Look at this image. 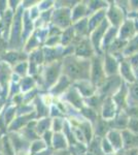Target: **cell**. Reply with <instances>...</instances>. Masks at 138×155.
I'll list each match as a JSON object with an SVG mask.
<instances>
[{"label":"cell","instance_id":"6da1fadb","mask_svg":"<svg viewBox=\"0 0 138 155\" xmlns=\"http://www.w3.org/2000/svg\"><path fill=\"white\" fill-rule=\"evenodd\" d=\"M62 63H63V74L69 78L73 83L82 80H90L91 60L79 58L72 54L64 57Z\"/></svg>","mask_w":138,"mask_h":155},{"label":"cell","instance_id":"7a4b0ae2","mask_svg":"<svg viewBox=\"0 0 138 155\" xmlns=\"http://www.w3.org/2000/svg\"><path fill=\"white\" fill-rule=\"evenodd\" d=\"M62 74H63V63H62V60L44 64L40 71V74L37 76L40 79V83L38 84L37 88L40 85V87H43V90L49 92L50 89L57 83V81L60 79V77Z\"/></svg>","mask_w":138,"mask_h":155},{"label":"cell","instance_id":"3957f363","mask_svg":"<svg viewBox=\"0 0 138 155\" xmlns=\"http://www.w3.org/2000/svg\"><path fill=\"white\" fill-rule=\"evenodd\" d=\"M23 14L24 8L23 6L19 7L17 12H14V21L11 28L8 36V50H18V51H23V41H22V34H23Z\"/></svg>","mask_w":138,"mask_h":155},{"label":"cell","instance_id":"277c9868","mask_svg":"<svg viewBox=\"0 0 138 155\" xmlns=\"http://www.w3.org/2000/svg\"><path fill=\"white\" fill-rule=\"evenodd\" d=\"M123 82L124 81L119 74L117 76L107 77L103 83L97 88V94L99 96H101L103 99L112 97L121 88Z\"/></svg>","mask_w":138,"mask_h":155},{"label":"cell","instance_id":"5b68a950","mask_svg":"<svg viewBox=\"0 0 138 155\" xmlns=\"http://www.w3.org/2000/svg\"><path fill=\"white\" fill-rule=\"evenodd\" d=\"M103 65V55H95L91 59V71H90V81L96 86H100L106 79Z\"/></svg>","mask_w":138,"mask_h":155},{"label":"cell","instance_id":"8992f818","mask_svg":"<svg viewBox=\"0 0 138 155\" xmlns=\"http://www.w3.org/2000/svg\"><path fill=\"white\" fill-rule=\"evenodd\" d=\"M51 25L57 27L62 31L71 27V9L66 8V7H55L54 12H53Z\"/></svg>","mask_w":138,"mask_h":155},{"label":"cell","instance_id":"52a82bcc","mask_svg":"<svg viewBox=\"0 0 138 155\" xmlns=\"http://www.w3.org/2000/svg\"><path fill=\"white\" fill-rule=\"evenodd\" d=\"M14 74L12 67L6 62L0 60V98L7 101L8 89Z\"/></svg>","mask_w":138,"mask_h":155},{"label":"cell","instance_id":"ba28073f","mask_svg":"<svg viewBox=\"0 0 138 155\" xmlns=\"http://www.w3.org/2000/svg\"><path fill=\"white\" fill-rule=\"evenodd\" d=\"M76 57L82 59H89L91 60L93 57L96 55L94 48L89 37H84V38H77L74 42V53Z\"/></svg>","mask_w":138,"mask_h":155},{"label":"cell","instance_id":"9c48e42d","mask_svg":"<svg viewBox=\"0 0 138 155\" xmlns=\"http://www.w3.org/2000/svg\"><path fill=\"white\" fill-rule=\"evenodd\" d=\"M106 20L109 22L110 26L120 28L126 20V12L117 5L115 1L108 2V7L106 9Z\"/></svg>","mask_w":138,"mask_h":155},{"label":"cell","instance_id":"30bf717a","mask_svg":"<svg viewBox=\"0 0 138 155\" xmlns=\"http://www.w3.org/2000/svg\"><path fill=\"white\" fill-rule=\"evenodd\" d=\"M109 27H110L109 22L105 19L104 21L102 22L96 29L93 30L91 32V34H90L89 38L92 42L95 52H96V55H103L102 50H101V45H102V41H103L105 33H106V31L108 30Z\"/></svg>","mask_w":138,"mask_h":155},{"label":"cell","instance_id":"8fae6325","mask_svg":"<svg viewBox=\"0 0 138 155\" xmlns=\"http://www.w3.org/2000/svg\"><path fill=\"white\" fill-rule=\"evenodd\" d=\"M59 99L61 101L65 102V104L71 106L72 107H74L77 111H81L82 107H85L84 97H82L81 95V93L77 91V89L73 86V84H72V86L70 87Z\"/></svg>","mask_w":138,"mask_h":155},{"label":"cell","instance_id":"7c38bea8","mask_svg":"<svg viewBox=\"0 0 138 155\" xmlns=\"http://www.w3.org/2000/svg\"><path fill=\"white\" fill-rule=\"evenodd\" d=\"M29 58V55L26 54L24 51H18V50H7V51L0 57V60L6 62L11 67H14L17 64L21 63L23 61H27Z\"/></svg>","mask_w":138,"mask_h":155},{"label":"cell","instance_id":"4fadbf2b","mask_svg":"<svg viewBox=\"0 0 138 155\" xmlns=\"http://www.w3.org/2000/svg\"><path fill=\"white\" fill-rule=\"evenodd\" d=\"M137 35V30L135 21L133 19H126L125 22L122 24V26L119 28L117 38L125 41H129L134 36Z\"/></svg>","mask_w":138,"mask_h":155},{"label":"cell","instance_id":"5bb4252c","mask_svg":"<svg viewBox=\"0 0 138 155\" xmlns=\"http://www.w3.org/2000/svg\"><path fill=\"white\" fill-rule=\"evenodd\" d=\"M120 63H121V59L117 58L114 55L107 53L103 54V65L106 77L117 76L120 71Z\"/></svg>","mask_w":138,"mask_h":155},{"label":"cell","instance_id":"9a60e30c","mask_svg":"<svg viewBox=\"0 0 138 155\" xmlns=\"http://www.w3.org/2000/svg\"><path fill=\"white\" fill-rule=\"evenodd\" d=\"M119 111H125L128 107V98H129V84L123 82L119 91L111 97Z\"/></svg>","mask_w":138,"mask_h":155},{"label":"cell","instance_id":"2e32d148","mask_svg":"<svg viewBox=\"0 0 138 155\" xmlns=\"http://www.w3.org/2000/svg\"><path fill=\"white\" fill-rule=\"evenodd\" d=\"M7 136H8L9 140H11V143L14 149L16 155L20 153V152L29 151L30 144L31 143L27 141L20 132H7Z\"/></svg>","mask_w":138,"mask_h":155},{"label":"cell","instance_id":"e0dca14e","mask_svg":"<svg viewBox=\"0 0 138 155\" xmlns=\"http://www.w3.org/2000/svg\"><path fill=\"white\" fill-rule=\"evenodd\" d=\"M119 76L121 77L123 81L126 82L127 84H132L137 80L135 71L133 69V67L131 66L130 62L128 61V59H126V58H123L121 60Z\"/></svg>","mask_w":138,"mask_h":155},{"label":"cell","instance_id":"ac0fdd59","mask_svg":"<svg viewBox=\"0 0 138 155\" xmlns=\"http://www.w3.org/2000/svg\"><path fill=\"white\" fill-rule=\"evenodd\" d=\"M72 84H73V82H72L69 78H67L66 76L62 74V76L60 77V79L57 81V83L50 89L49 93L52 94L54 97L60 98V97L63 95L65 92L72 86Z\"/></svg>","mask_w":138,"mask_h":155},{"label":"cell","instance_id":"d6986e66","mask_svg":"<svg viewBox=\"0 0 138 155\" xmlns=\"http://www.w3.org/2000/svg\"><path fill=\"white\" fill-rule=\"evenodd\" d=\"M117 112H119V110H117V107L115 106L114 101H112L111 97H108V98H105L102 102V107L100 110V117L104 120H107V121H111L117 116Z\"/></svg>","mask_w":138,"mask_h":155},{"label":"cell","instance_id":"ffe728a7","mask_svg":"<svg viewBox=\"0 0 138 155\" xmlns=\"http://www.w3.org/2000/svg\"><path fill=\"white\" fill-rule=\"evenodd\" d=\"M73 86L77 89V91L81 93L84 99L89 98L97 93V88L90 80H82V81L74 82Z\"/></svg>","mask_w":138,"mask_h":155},{"label":"cell","instance_id":"44dd1931","mask_svg":"<svg viewBox=\"0 0 138 155\" xmlns=\"http://www.w3.org/2000/svg\"><path fill=\"white\" fill-rule=\"evenodd\" d=\"M90 12L88 9L86 1H79L74 5L73 8L71 9V19H72V24L75 22H79L82 19L89 18Z\"/></svg>","mask_w":138,"mask_h":155},{"label":"cell","instance_id":"7402d4cb","mask_svg":"<svg viewBox=\"0 0 138 155\" xmlns=\"http://www.w3.org/2000/svg\"><path fill=\"white\" fill-rule=\"evenodd\" d=\"M35 31V24L34 21L30 18V15L28 11H25L23 14V34H22V41L23 44L29 38Z\"/></svg>","mask_w":138,"mask_h":155},{"label":"cell","instance_id":"603a6c76","mask_svg":"<svg viewBox=\"0 0 138 155\" xmlns=\"http://www.w3.org/2000/svg\"><path fill=\"white\" fill-rule=\"evenodd\" d=\"M93 127H94L95 137L103 139L111 130V123H110V121H107V120H104L101 117H99L96 121V123L93 125Z\"/></svg>","mask_w":138,"mask_h":155},{"label":"cell","instance_id":"cb8c5ba5","mask_svg":"<svg viewBox=\"0 0 138 155\" xmlns=\"http://www.w3.org/2000/svg\"><path fill=\"white\" fill-rule=\"evenodd\" d=\"M130 117L128 116L125 111H119L117 116L114 117V120L110 121L111 123V129H117V130L123 131L127 129L128 123H129Z\"/></svg>","mask_w":138,"mask_h":155},{"label":"cell","instance_id":"d4e9b609","mask_svg":"<svg viewBox=\"0 0 138 155\" xmlns=\"http://www.w3.org/2000/svg\"><path fill=\"white\" fill-rule=\"evenodd\" d=\"M123 137V149H138V136L134 134L133 132L129 131L128 129L122 131Z\"/></svg>","mask_w":138,"mask_h":155},{"label":"cell","instance_id":"484cf974","mask_svg":"<svg viewBox=\"0 0 138 155\" xmlns=\"http://www.w3.org/2000/svg\"><path fill=\"white\" fill-rule=\"evenodd\" d=\"M106 139L108 140L110 145L117 153L123 150V137L122 131L117 130V129H111L106 136Z\"/></svg>","mask_w":138,"mask_h":155},{"label":"cell","instance_id":"4316f807","mask_svg":"<svg viewBox=\"0 0 138 155\" xmlns=\"http://www.w3.org/2000/svg\"><path fill=\"white\" fill-rule=\"evenodd\" d=\"M72 27H73L75 35H76L77 38H84V37L90 36L89 20H88V18L82 19L79 22H75V23L72 24Z\"/></svg>","mask_w":138,"mask_h":155},{"label":"cell","instance_id":"83f0119b","mask_svg":"<svg viewBox=\"0 0 138 155\" xmlns=\"http://www.w3.org/2000/svg\"><path fill=\"white\" fill-rule=\"evenodd\" d=\"M69 143L67 141L66 137L63 134V132H54V137H53V143H52V149L54 151H64V150H68Z\"/></svg>","mask_w":138,"mask_h":155},{"label":"cell","instance_id":"f1b7e54d","mask_svg":"<svg viewBox=\"0 0 138 155\" xmlns=\"http://www.w3.org/2000/svg\"><path fill=\"white\" fill-rule=\"evenodd\" d=\"M106 19V9H102V11L96 12L94 14L90 15L89 18V30H90V34L94 29H96L104 20Z\"/></svg>","mask_w":138,"mask_h":155},{"label":"cell","instance_id":"f546056e","mask_svg":"<svg viewBox=\"0 0 138 155\" xmlns=\"http://www.w3.org/2000/svg\"><path fill=\"white\" fill-rule=\"evenodd\" d=\"M117 33H119V28H115V27H112V26H110L108 30L106 31V33H105V35L103 37V41H102V45H101V50L103 54L110 45L117 38Z\"/></svg>","mask_w":138,"mask_h":155},{"label":"cell","instance_id":"4dcf8cb0","mask_svg":"<svg viewBox=\"0 0 138 155\" xmlns=\"http://www.w3.org/2000/svg\"><path fill=\"white\" fill-rule=\"evenodd\" d=\"M75 41H76V35L73 27H69V28L65 29L64 31H62L61 34V46L63 48H67L72 45H74Z\"/></svg>","mask_w":138,"mask_h":155},{"label":"cell","instance_id":"1f68e13d","mask_svg":"<svg viewBox=\"0 0 138 155\" xmlns=\"http://www.w3.org/2000/svg\"><path fill=\"white\" fill-rule=\"evenodd\" d=\"M52 118L51 117H46V118L36 119V123H35V130L37 134L41 137L44 132L49 131L52 129Z\"/></svg>","mask_w":138,"mask_h":155},{"label":"cell","instance_id":"d6a6232c","mask_svg":"<svg viewBox=\"0 0 138 155\" xmlns=\"http://www.w3.org/2000/svg\"><path fill=\"white\" fill-rule=\"evenodd\" d=\"M18 114V107L14 104H9L8 106H5V109L2 112V116H3L4 122H5L6 126L8 127L9 124L16 119Z\"/></svg>","mask_w":138,"mask_h":155},{"label":"cell","instance_id":"836d02e7","mask_svg":"<svg viewBox=\"0 0 138 155\" xmlns=\"http://www.w3.org/2000/svg\"><path fill=\"white\" fill-rule=\"evenodd\" d=\"M135 54H138V34L128 41L126 48L123 52V58H130Z\"/></svg>","mask_w":138,"mask_h":155},{"label":"cell","instance_id":"e575fe53","mask_svg":"<svg viewBox=\"0 0 138 155\" xmlns=\"http://www.w3.org/2000/svg\"><path fill=\"white\" fill-rule=\"evenodd\" d=\"M79 113H81L82 118L85 120H87V121H89L92 125H94V124L96 123L98 118L100 117V114L98 113L97 111H95V110H93L87 106H85L82 107L81 111H79Z\"/></svg>","mask_w":138,"mask_h":155},{"label":"cell","instance_id":"d590c367","mask_svg":"<svg viewBox=\"0 0 138 155\" xmlns=\"http://www.w3.org/2000/svg\"><path fill=\"white\" fill-rule=\"evenodd\" d=\"M39 48H41V44H40V41L37 39L36 35L33 33L26 41H25V44L23 46V51L26 54L29 55L30 53H32L33 51H35V50H37Z\"/></svg>","mask_w":138,"mask_h":155},{"label":"cell","instance_id":"8d00e7d4","mask_svg":"<svg viewBox=\"0 0 138 155\" xmlns=\"http://www.w3.org/2000/svg\"><path fill=\"white\" fill-rule=\"evenodd\" d=\"M20 85H21L22 94L27 93V92H30V91H32V90L37 88L36 80H35L33 77H30V76L23 78V79L21 80Z\"/></svg>","mask_w":138,"mask_h":155},{"label":"cell","instance_id":"74e56055","mask_svg":"<svg viewBox=\"0 0 138 155\" xmlns=\"http://www.w3.org/2000/svg\"><path fill=\"white\" fill-rule=\"evenodd\" d=\"M88 146V155H104L101 149V139L94 137Z\"/></svg>","mask_w":138,"mask_h":155},{"label":"cell","instance_id":"f35d334b","mask_svg":"<svg viewBox=\"0 0 138 155\" xmlns=\"http://www.w3.org/2000/svg\"><path fill=\"white\" fill-rule=\"evenodd\" d=\"M103 101L104 99L96 93L95 95L85 99V106L91 107V109L95 110V111H97L98 113L100 114V110H101L102 102H103Z\"/></svg>","mask_w":138,"mask_h":155},{"label":"cell","instance_id":"ab89813d","mask_svg":"<svg viewBox=\"0 0 138 155\" xmlns=\"http://www.w3.org/2000/svg\"><path fill=\"white\" fill-rule=\"evenodd\" d=\"M86 3H87L90 15L94 14V12H96L102 11V9H107V7H108V1L94 0V1H86Z\"/></svg>","mask_w":138,"mask_h":155},{"label":"cell","instance_id":"60d3db41","mask_svg":"<svg viewBox=\"0 0 138 155\" xmlns=\"http://www.w3.org/2000/svg\"><path fill=\"white\" fill-rule=\"evenodd\" d=\"M50 149L49 147H47V145L44 143V141L41 139H38L36 140V141L32 142L31 144H30V153L31 155H35V154H39L41 153V152H44L46 150Z\"/></svg>","mask_w":138,"mask_h":155},{"label":"cell","instance_id":"b9f144b4","mask_svg":"<svg viewBox=\"0 0 138 155\" xmlns=\"http://www.w3.org/2000/svg\"><path fill=\"white\" fill-rule=\"evenodd\" d=\"M0 152L3 155H16V152H14V147H12L11 140H9L7 134L2 136L1 150H0Z\"/></svg>","mask_w":138,"mask_h":155},{"label":"cell","instance_id":"7bdbcfd3","mask_svg":"<svg viewBox=\"0 0 138 155\" xmlns=\"http://www.w3.org/2000/svg\"><path fill=\"white\" fill-rule=\"evenodd\" d=\"M138 104V80L132 84H129V98L128 106Z\"/></svg>","mask_w":138,"mask_h":155},{"label":"cell","instance_id":"ee69618b","mask_svg":"<svg viewBox=\"0 0 138 155\" xmlns=\"http://www.w3.org/2000/svg\"><path fill=\"white\" fill-rule=\"evenodd\" d=\"M12 71H14V74H16L17 76H19L20 78H22V79L25 77H27L29 74V62H28V60L17 64L14 67H12Z\"/></svg>","mask_w":138,"mask_h":155},{"label":"cell","instance_id":"f6af8a7d","mask_svg":"<svg viewBox=\"0 0 138 155\" xmlns=\"http://www.w3.org/2000/svg\"><path fill=\"white\" fill-rule=\"evenodd\" d=\"M70 155H88V146L86 144L76 143L68 148Z\"/></svg>","mask_w":138,"mask_h":155},{"label":"cell","instance_id":"bcb514c9","mask_svg":"<svg viewBox=\"0 0 138 155\" xmlns=\"http://www.w3.org/2000/svg\"><path fill=\"white\" fill-rule=\"evenodd\" d=\"M65 120H66V118H54L52 120V130L55 134L63 131Z\"/></svg>","mask_w":138,"mask_h":155},{"label":"cell","instance_id":"7dc6e473","mask_svg":"<svg viewBox=\"0 0 138 155\" xmlns=\"http://www.w3.org/2000/svg\"><path fill=\"white\" fill-rule=\"evenodd\" d=\"M101 149H102V152H103L104 155H110V154H114V153H117L114 151L112 146L110 145V143L108 142V140L106 139V137L101 139Z\"/></svg>","mask_w":138,"mask_h":155},{"label":"cell","instance_id":"c3c4849f","mask_svg":"<svg viewBox=\"0 0 138 155\" xmlns=\"http://www.w3.org/2000/svg\"><path fill=\"white\" fill-rule=\"evenodd\" d=\"M38 8L40 12H44L47 11L55 8V1H51V0H43V1H39L38 3Z\"/></svg>","mask_w":138,"mask_h":155},{"label":"cell","instance_id":"681fc988","mask_svg":"<svg viewBox=\"0 0 138 155\" xmlns=\"http://www.w3.org/2000/svg\"><path fill=\"white\" fill-rule=\"evenodd\" d=\"M125 112H126L127 115L130 117V118L138 119V104H131V106H128L127 109L125 110Z\"/></svg>","mask_w":138,"mask_h":155},{"label":"cell","instance_id":"f907efd6","mask_svg":"<svg viewBox=\"0 0 138 155\" xmlns=\"http://www.w3.org/2000/svg\"><path fill=\"white\" fill-rule=\"evenodd\" d=\"M127 129L129 131L133 132L134 134H137V136H138V119L130 118Z\"/></svg>","mask_w":138,"mask_h":155},{"label":"cell","instance_id":"816d5d0a","mask_svg":"<svg viewBox=\"0 0 138 155\" xmlns=\"http://www.w3.org/2000/svg\"><path fill=\"white\" fill-rule=\"evenodd\" d=\"M40 137L44 141V143L47 145V147L52 149V143H53V137H54V131L51 129V130L44 132V134H42Z\"/></svg>","mask_w":138,"mask_h":155},{"label":"cell","instance_id":"f5cc1de1","mask_svg":"<svg viewBox=\"0 0 138 155\" xmlns=\"http://www.w3.org/2000/svg\"><path fill=\"white\" fill-rule=\"evenodd\" d=\"M127 59H128V61L130 62V64H131V66L133 67L135 72H136V71H138V54L133 55V56Z\"/></svg>","mask_w":138,"mask_h":155},{"label":"cell","instance_id":"db71d44e","mask_svg":"<svg viewBox=\"0 0 138 155\" xmlns=\"http://www.w3.org/2000/svg\"><path fill=\"white\" fill-rule=\"evenodd\" d=\"M121 155H138V149H130V150L123 149Z\"/></svg>","mask_w":138,"mask_h":155},{"label":"cell","instance_id":"11a10c76","mask_svg":"<svg viewBox=\"0 0 138 155\" xmlns=\"http://www.w3.org/2000/svg\"><path fill=\"white\" fill-rule=\"evenodd\" d=\"M51 155H69L68 150H64V151H54Z\"/></svg>","mask_w":138,"mask_h":155},{"label":"cell","instance_id":"9f6ffc18","mask_svg":"<svg viewBox=\"0 0 138 155\" xmlns=\"http://www.w3.org/2000/svg\"><path fill=\"white\" fill-rule=\"evenodd\" d=\"M5 101H3V99L0 98V115L2 114V112L4 111V109H5Z\"/></svg>","mask_w":138,"mask_h":155},{"label":"cell","instance_id":"6f0895ef","mask_svg":"<svg viewBox=\"0 0 138 155\" xmlns=\"http://www.w3.org/2000/svg\"><path fill=\"white\" fill-rule=\"evenodd\" d=\"M2 136H3V134H2V132L0 131V150H1V140H2Z\"/></svg>","mask_w":138,"mask_h":155},{"label":"cell","instance_id":"680465c9","mask_svg":"<svg viewBox=\"0 0 138 155\" xmlns=\"http://www.w3.org/2000/svg\"><path fill=\"white\" fill-rule=\"evenodd\" d=\"M0 155H3V154H2V153H1V152H0Z\"/></svg>","mask_w":138,"mask_h":155},{"label":"cell","instance_id":"91938a15","mask_svg":"<svg viewBox=\"0 0 138 155\" xmlns=\"http://www.w3.org/2000/svg\"><path fill=\"white\" fill-rule=\"evenodd\" d=\"M69 155H70V154H69Z\"/></svg>","mask_w":138,"mask_h":155}]
</instances>
